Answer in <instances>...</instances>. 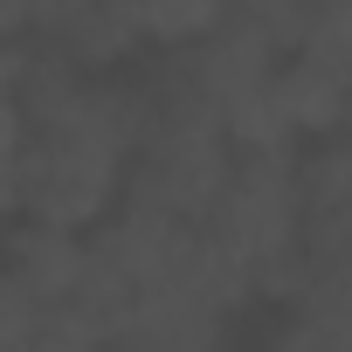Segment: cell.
Returning a JSON list of instances; mask_svg holds the SVG:
<instances>
[{"label":"cell","instance_id":"cell-8","mask_svg":"<svg viewBox=\"0 0 352 352\" xmlns=\"http://www.w3.org/2000/svg\"><path fill=\"white\" fill-rule=\"evenodd\" d=\"M14 28H28V8H14V0H0V42H8Z\"/></svg>","mask_w":352,"mask_h":352},{"label":"cell","instance_id":"cell-6","mask_svg":"<svg viewBox=\"0 0 352 352\" xmlns=\"http://www.w3.org/2000/svg\"><path fill=\"white\" fill-rule=\"evenodd\" d=\"M28 352H104V338H97V331H90L69 304H56V311H42V318H35Z\"/></svg>","mask_w":352,"mask_h":352},{"label":"cell","instance_id":"cell-3","mask_svg":"<svg viewBox=\"0 0 352 352\" xmlns=\"http://www.w3.org/2000/svg\"><path fill=\"white\" fill-rule=\"evenodd\" d=\"M270 90H276V111H283V124H290L297 138H304V131H338L345 97H352V69L283 56V63H276V76H270Z\"/></svg>","mask_w":352,"mask_h":352},{"label":"cell","instance_id":"cell-4","mask_svg":"<svg viewBox=\"0 0 352 352\" xmlns=\"http://www.w3.org/2000/svg\"><path fill=\"white\" fill-rule=\"evenodd\" d=\"M8 276L28 290L35 311H56L76 297V276H83V235H49V228H28L14 242V263Z\"/></svg>","mask_w":352,"mask_h":352},{"label":"cell","instance_id":"cell-7","mask_svg":"<svg viewBox=\"0 0 352 352\" xmlns=\"http://www.w3.org/2000/svg\"><path fill=\"white\" fill-rule=\"evenodd\" d=\"M35 304H28V290L0 270V352H28V331H35Z\"/></svg>","mask_w":352,"mask_h":352},{"label":"cell","instance_id":"cell-1","mask_svg":"<svg viewBox=\"0 0 352 352\" xmlns=\"http://www.w3.org/2000/svg\"><path fill=\"white\" fill-rule=\"evenodd\" d=\"M201 235L263 276L276 256L297 249V159L290 152H228V180L201 221Z\"/></svg>","mask_w":352,"mask_h":352},{"label":"cell","instance_id":"cell-5","mask_svg":"<svg viewBox=\"0 0 352 352\" xmlns=\"http://www.w3.org/2000/svg\"><path fill=\"white\" fill-rule=\"evenodd\" d=\"M214 21H221L214 0H138V8H131V35L138 42H166V49L201 42Z\"/></svg>","mask_w":352,"mask_h":352},{"label":"cell","instance_id":"cell-2","mask_svg":"<svg viewBox=\"0 0 352 352\" xmlns=\"http://www.w3.org/2000/svg\"><path fill=\"white\" fill-rule=\"evenodd\" d=\"M228 180V138L208 124H145L131 145V208L201 228Z\"/></svg>","mask_w":352,"mask_h":352}]
</instances>
